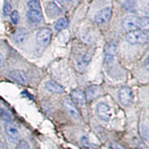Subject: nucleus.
<instances>
[{
    "label": "nucleus",
    "instance_id": "f257e3e1",
    "mask_svg": "<svg viewBox=\"0 0 149 149\" xmlns=\"http://www.w3.org/2000/svg\"><path fill=\"white\" fill-rule=\"evenodd\" d=\"M125 40L132 45L146 44L148 40V32L146 31H133L126 34Z\"/></svg>",
    "mask_w": 149,
    "mask_h": 149
},
{
    "label": "nucleus",
    "instance_id": "f03ea898",
    "mask_svg": "<svg viewBox=\"0 0 149 149\" xmlns=\"http://www.w3.org/2000/svg\"><path fill=\"white\" fill-rule=\"evenodd\" d=\"M139 19L137 16L130 14V15L126 16L122 19V27L125 31L127 33L136 31L139 29Z\"/></svg>",
    "mask_w": 149,
    "mask_h": 149
},
{
    "label": "nucleus",
    "instance_id": "7ed1b4c3",
    "mask_svg": "<svg viewBox=\"0 0 149 149\" xmlns=\"http://www.w3.org/2000/svg\"><path fill=\"white\" fill-rule=\"evenodd\" d=\"M63 4L60 0H52L46 5V12L48 17L50 18H54L59 16L63 12Z\"/></svg>",
    "mask_w": 149,
    "mask_h": 149
},
{
    "label": "nucleus",
    "instance_id": "20e7f679",
    "mask_svg": "<svg viewBox=\"0 0 149 149\" xmlns=\"http://www.w3.org/2000/svg\"><path fill=\"white\" fill-rule=\"evenodd\" d=\"M63 107L65 111L67 113L72 119H75V120L78 121L81 119V114L80 113L78 107H76V105L71 100V98H66L63 99Z\"/></svg>",
    "mask_w": 149,
    "mask_h": 149
},
{
    "label": "nucleus",
    "instance_id": "39448f33",
    "mask_svg": "<svg viewBox=\"0 0 149 149\" xmlns=\"http://www.w3.org/2000/svg\"><path fill=\"white\" fill-rule=\"evenodd\" d=\"M52 35V32L50 29L47 28H43L37 31L36 34V40L37 43L40 46H46L51 41Z\"/></svg>",
    "mask_w": 149,
    "mask_h": 149
},
{
    "label": "nucleus",
    "instance_id": "423d86ee",
    "mask_svg": "<svg viewBox=\"0 0 149 149\" xmlns=\"http://www.w3.org/2000/svg\"><path fill=\"white\" fill-rule=\"evenodd\" d=\"M119 100L120 103L124 106H128L131 104L133 100V93L132 90L130 87L127 86H122L119 90Z\"/></svg>",
    "mask_w": 149,
    "mask_h": 149
},
{
    "label": "nucleus",
    "instance_id": "0eeeda50",
    "mask_svg": "<svg viewBox=\"0 0 149 149\" xmlns=\"http://www.w3.org/2000/svg\"><path fill=\"white\" fill-rule=\"evenodd\" d=\"M5 133L10 142L17 143L19 140V134L17 126L10 122H8L5 125Z\"/></svg>",
    "mask_w": 149,
    "mask_h": 149
},
{
    "label": "nucleus",
    "instance_id": "6e6552de",
    "mask_svg": "<svg viewBox=\"0 0 149 149\" xmlns=\"http://www.w3.org/2000/svg\"><path fill=\"white\" fill-rule=\"evenodd\" d=\"M116 55V45L113 41L107 42L104 48V61L106 63H110L115 59Z\"/></svg>",
    "mask_w": 149,
    "mask_h": 149
},
{
    "label": "nucleus",
    "instance_id": "1a4fd4ad",
    "mask_svg": "<svg viewBox=\"0 0 149 149\" xmlns=\"http://www.w3.org/2000/svg\"><path fill=\"white\" fill-rule=\"evenodd\" d=\"M96 113L99 119L104 121H108L111 116L110 107L104 102L98 104L96 107Z\"/></svg>",
    "mask_w": 149,
    "mask_h": 149
},
{
    "label": "nucleus",
    "instance_id": "9d476101",
    "mask_svg": "<svg viewBox=\"0 0 149 149\" xmlns=\"http://www.w3.org/2000/svg\"><path fill=\"white\" fill-rule=\"evenodd\" d=\"M112 17V10L110 8H104L97 13L95 16V22L98 24L107 22Z\"/></svg>",
    "mask_w": 149,
    "mask_h": 149
},
{
    "label": "nucleus",
    "instance_id": "9b49d317",
    "mask_svg": "<svg viewBox=\"0 0 149 149\" xmlns=\"http://www.w3.org/2000/svg\"><path fill=\"white\" fill-rule=\"evenodd\" d=\"M8 76L10 79L14 81L19 84H27V77L26 74L19 70H14L9 72Z\"/></svg>",
    "mask_w": 149,
    "mask_h": 149
},
{
    "label": "nucleus",
    "instance_id": "f8f14e48",
    "mask_svg": "<svg viewBox=\"0 0 149 149\" xmlns=\"http://www.w3.org/2000/svg\"><path fill=\"white\" fill-rule=\"evenodd\" d=\"M71 100L74 104H78L79 105L84 104L86 102L85 93L83 90L80 89H76L72 91L71 93Z\"/></svg>",
    "mask_w": 149,
    "mask_h": 149
},
{
    "label": "nucleus",
    "instance_id": "ddd939ff",
    "mask_svg": "<svg viewBox=\"0 0 149 149\" xmlns=\"http://www.w3.org/2000/svg\"><path fill=\"white\" fill-rule=\"evenodd\" d=\"M85 97L86 102H91L101 94L100 87L97 85H92L86 89L85 92Z\"/></svg>",
    "mask_w": 149,
    "mask_h": 149
},
{
    "label": "nucleus",
    "instance_id": "4468645a",
    "mask_svg": "<svg viewBox=\"0 0 149 149\" xmlns=\"http://www.w3.org/2000/svg\"><path fill=\"white\" fill-rule=\"evenodd\" d=\"M46 89L48 91L51 92L52 93H56V94H62L65 93V90L63 86H61L58 82L50 80L48 81L46 83Z\"/></svg>",
    "mask_w": 149,
    "mask_h": 149
},
{
    "label": "nucleus",
    "instance_id": "2eb2a0df",
    "mask_svg": "<svg viewBox=\"0 0 149 149\" xmlns=\"http://www.w3.org/2000/svg\"><path fill=\"white\" fill-rule=\"evenodd\" d=\"M28 37L27 31L25 29H17L12 35V39L17 44H22L26 42Z\"/></svg>",
    "mask_w": 149,
    "mask_h": 149
},
{
    "label": "nucleus",
    "instance_id": "dca6fc26",
    "mask_svg": "<svg viewBox=\"0 0 149 149\" xmlns=\"http://www.w3.org/2000/svg\"><path fill=\"white\" fill-rule=\"evenodd\" d=\"M27 17L33 23H39L42 19V14L41 11L29 10L27 13Z\"/></svg>",
    "mask_w": 149,
    "mask_h": 149
},
{
    "label": "nucleus",
    "instance_id": "f3484780",
    "mask_svg": "<svg viewBox=\"0 0 149 149\" xmlns=\"http://www.w3.org/2000/svg\"><path fill=\"white\" fill-rule=\"evenodd\" d=\"M69 25V21L66 18L62 17L60 18L59 19L57 20V22L54 24V29L58 31H61L64 30Z\"/></svg>",
    "mask_w": 149,
    "mask_h": 149
},
{
    "label": "nucleus",
    "instance_id": "a211bd4d",
    "mask_svg": "<svg viewBox=\"0 0 149 149\" xmlns=\"http://www.w3.org/2000/svg\"><path fill=\"white\" fill-rule=\"evenodd\" d=\"M90 59H91V56H90V54L89 53H85V54H84L81 58L78 61V68L79 69H82V70H83L84 68H86V66L90 63Z\"/></svg>",
    "mask_w": 149,
    "mask_h": 149
},
{
    "label": "nucleus",
    "instance_id": "6ab92c4d",
    "mask_svg": "<svg viewBox=\"0 0 149 149\" xmlns=\"http://www.w3.org/2000/svg\"><path fill=\"white\" fill-rule=\"evenodd\" d=\"M136 6V0H126L122 4V8L126 11H134Z\"/></svg>",
    "mask_w": 149,
    "mask_h": 149
},
{
    "label": "nucleus",
    "instance_id": "aec40b11",
    "mask_svg": "<svg viewBox=\"0 0 149 149\" xmlns=\"http://www.w3.org/2000/svg\"><path fill=\"white\" fill-rule=\"evenodd\" d=\"M149 26V19L148 17H139V29H142V31H148Z\"/></svg>",
    "mask_w": 149,
    "mask_h": 149
},
{
    "label": "nucleus",
    "instance_id": "412c9836",
    "mask_svg": "<svg viewBox=\"0 0 149 149\" xmlns=\"http://www.w3.org/2000/svg\"><path fill=\"white\" fill-rule=\"evenodd\" d=\"M28 8L30 10H37L41 11L40 4L38 0H29L27 3Z\"/></svg>",
    "mask_w": 149,
    "mask_h": 149
},
{
    "label": "nucleus",
    "instance_id": "4be33fe9",
    "mask_svg": "<svg viewBox=\"0 0 149 149\" xmlns=\"http://www.w3.org/2000/svg\"><path fill=\"white\" fill-rule=\"evenodd\" d=\"M17 149H30V146L27 141L25 139H21L17 142Z\"/></svg>",
    "mask_w": 149,
    "mask_h": 149
},
{
    "label": "nucleus",
    "instance_id": "5701e85b",
    "mask_svg": "<svg viewBox=\"0 0 149 149\" xmlns=\"http://www.w3.org/2000/svg\"><path fill=\"white\" fill-rule=\"evenodd\" d=\"M10 19L14 24H17L19 20V14L17 10H14L10 13Z\"/></svg>",
    "mask_w": 149,
    "mask_h": 149
},
{
    "label": "nucleus",
    "instance_id": "b1692460",
    "mask_svg": "<svg viewBox=\"0 0 149 149\" xmlns=\"http://www.w3.org/2000/svg\"><path fill=\"white\" fill-rule=\"evenodd\" d=\"M0 119H3L5 122H10V116L8 113L7 112L5 111L3 109L0 108Z\"/></svg>",
    "mask_w": 149,
    "mask_h": 149
},
{
    "label": "nucleus",
    "instance_id": "393cba45",
    "mask_svg": "<svg viewBox=\"0 0 149 149\" xmlns=\"http://www.w3.org/2000/svg\"><path fill=\"white\" fill-rule=\"evenodd\" d=\"M3 13L4 15L8 16L11 13V5L8 2H6L3 7Z\"/></svg>",
    "mask_w": 149,
    "mask_h": 149
},
{
    "label": "nucleus",
    "instance_id": "a878e982",
    "mask_svg": "<svg viewBox=\"0 0 149 149\" xmlns=\"http://www.w3.org/2000/svg\"><path fill=\"white\" fill-rule=\"evenodd\" d=\"M109 147H110V149H125L123 146L116 142H110V145H109Z\"/></svg>",
    "mask_w": 149,
    "mask_h": 149
},
{
    "label": "nucleus",
    "instance_id": "bb28decb",
    "mask_svg": "<svg viewBox=\"0 0 149 149\" xmlns=\"http://www.w3.org/2000/svg\"><path fill=\"white\" fill-rule=\"evenodd\" d=\"M81 142L82 146H83L84 147L90 148V142H89V139H87L86 136H82L81 139Z\"/></svg>",
    "mask_w": 149,
    "mask_h": 149
},
{
    "label": "nucleus",
    "instance_id": "cd10ccee",
    "mask_svg": "<svg viewBox=\"0 0 149 149\" xmlns=\"http://www.w3.org/2000/svg\"><path fill=\"white\" fill-rule=\"evenodd\" d=\"M4 65V57L2 54L0 52V70L2 69Z\"/></svg>",
    "mask_w": 149,
    "mask_h": 149
},
{
    "label": "nucleus",
    "instance_id": "c85d7f7f",
    "mask_svg": "<svg viewBox=\"0 0 149 149\" xmlns=\"http://www.w3.org/2000/svg\"><path fill=\"white\" fill-rule=\"evenodd\" d=\"M66 1H67V2H72L73 0H66Z\"/></svg>",
    "mask_w": 149,
    "mask_h": 149
},
{
    "label": "nucleus",
    "instance_id": "c756f323",
    "mask_svg": "<svg viewBox=\"0 0 149 149\" xmlns=\"http://www.w3.org/2000/svg\"><path fill=\"white\" fill-rule=\"evenodd\" d=\"M134 149H142V148H134Z\"/></svg>",
    "mask_w": 149,
    "mask_h": 149
}]
</instances>
